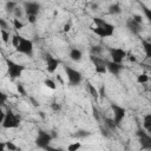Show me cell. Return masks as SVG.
Masks as SVG:
<instances>
[{"label": "cell", "mask_w": 151, "mask_h": 151, "mask_svg": "<svg viewBox=\"0 0 151 151\" xmlns=\"http://www.w3.org/2000/svg\"><path fill=\"white\" fill-rule=\"evenodd\" d=\"M44 85H45L46 87L51 88V90H55V88H57L55 83H54L53 80H51V79H45V80H44Z\"/></svg>", "instance_id": "obj_22"}, {"label": "cell", "mask_w": 151, "mask_h": 151, "mask_svg": "<svg viewBox=\"0 0 151 151\" xmlns=\"http://www.w3.org/2000/svg\"><path fill=\"white\" fill-rule=\"evenodd\" d=\"M93 22L96 24V27H103V28H106V29H114V26L111 25L110 22L105 21L104 19L101 18H93Z\"/></svg>", "instance_id": "obj_14"}, {"label": "cell", "mask_w": 151, "mask_h": 151, "mask_svg": "<svg viewBox=\"0 0 151 151\" xmlns=\"http://www.w3.org/2000/svg\"><path fill=\"white\" fill-rule=\"evenodd\" d=\"M51 109L53 110V111H60V105L58 104V103H55V101H53L52 104H51Z\"/></svg>", "instance_id": "obj_33"}, {"label": "cell", "mask_w": 151, "mask_h": 151, "mask_svg": "<svg viewBox=\"0 0 151 151\" xmlns=\"http://www.w3.org/2000/svg\"><path fill=\"white\" fill-rule=\"evenodd\" d=\"M15 50L19 53H22V54H26L28 57H32V54H33V42L29 39L20 37L19 45H18V47Z\"/></svg>", "instance_id": "obj_5"}, {"label": "cell", "mask_w": 151, "mask_h": 151, "mask_svg": "<svg viewBox=\"0 0 151 151\" xmlns=\"http://www.w3.org/2000/svg\"><path fill=\"white\" fill-rule=\"evenodd\" d=\"M129 60L132 61V63H134L136 61V57L134 55H129Z\"/></svg>", "instance_id": "obj_45"}, {"label": "cell", "mask_w": 151, "mask_h": 151, "mask_svg": "<svg viewBox=\"0 0 151 151\" xmlns=\"http://www.w3.org/2000/svg\"><path fill=\"white\" fill-rule=\"evenodd\" d=\"M44 150H45V151H64V150L60 149V147H53V146H50V145H48L47 147H45Z\"/></svg>", "instance_id": "obj_36"}, {"label": "cell", "mask_w": 151, "mask_h": 151, "mask_svg": "<svg viewBox=\"0 0 151 151\" xmlns=\"http://www.w3.org/2000/svg\"><path fill=\"white\" fill-rule=\"evenodd\" d=\"M19 41H20V35H19V34H13V37H12V45H13L15 48L18 47Z\"/></svg>", "instance_id": "obj_27"}, {"label": "cell", "mask_w": 151, "mask_h": 151, "mask_svg": "<svg viewBox=\"0 0 151 151\" xmlns=\"http://www.w3.org/2000/svg\"><path fill=\"white\" fill-rule=\"evenodd\" d=\"M70 28H71V24H70V22H67V24H65V25H64L63 31H64V32H68V31H70Z\"/></svg>", "instance_id": "obj_40"}, {"label": "cell", "mask_w": 151, "mask_h": 151, "mask_svg": "<svg viewBox=\"0 0 151 151\" xmlns=\"http://www.w3.org/2000/svg\"><path fill=\"white\" fill-rule=\"evenodd\" d=\"M6 65H7V73L8 76L12 78V79H15V78H19L21 77L25 67L11 59H6Z\"/></svg>", "instance_id": "obj_2"}, {"label": "cell", "mask_w": 151, "mask_h": 151, "mask_svg": "<svg viewBox=\"0 0 151 151\" xmlns=\"http://www.w3.org/2000/svg\"><path fill=\"white\" fill-rule=\"evenodd\" d=\"M17 90H18V92H19L21 96H26V91H25V88H24V86H22L21 84H18V85H17Z\"/></svg>", "instance_id": "obj_32"}, {"label": "cell", "mask_w": 151, "mask_h": 151, "mask_svg": "<svg viewBox=\"0 0 151 151\" xmlns=\"http://www.w3.org/2000/svg\"><path fill=\"white\" fill-rule=\"evenodd\" d=\"M143 126L145 129V131L147 133L151 132V113H147L144 116V123H143Z\"/></svg>", "instance_id": "obj_16"}, {"label": "cell", "mask_w": 151, "mask_h": 151, "mask_svg": "<svg viewBox=\"0 0 151 151\" xmlns=\"http://www.w3.org/2000/svg\"><path fill=\"white\" fill-rule=\"evenodd\" d=\"M98 94H99L100 97H105V86H104V85L100 86V90L98 91Z\"/></svg>", "instance_id": "obj_39"}, {"label": "cell", "mask_w": 151, "mask_h": 151, "mask_svg": "<svg viewBox=\"0 0 151 151\" xmlns=\"http://www.w3.org/2000/svg\"><path fill=\"white\" fill-rule=\"evenodd\" d=\"M5 145H6V147H7L9 151H17V150H18L17 145H15L13 142H6Z\"/></svg>", "instance_id": "obj_28"}, {"label": "cell", "mask_w": 151, "mask_h": 151, "mask_svg": "<svg viewBox=\"0 0 151 151\" xmlns=\"http://www.w3.org/2000/svg\"><path fill=\"white\" fill-rule=\"evenodd\" d=\"M86 87H87V90H88V92H90V94L92 96V97H94V98H98L99 97V94H98V90L94 87V85H92L90 81H86Z\"/></svg>", "instance_id": "obj_17"}, {"label": "cell", "mask_w": 151, "mask_h": 151, "mask_svg": "<svg viewBox=\"0 0 151 151\" xmlns=\"http://www.w3.org/2000/svg\"><path fill=\"white\" fill-rule=\"evenodd\" d=\"M100 51H101L100 46H92L91 47V55H97L100 53Z\"/></svg>", "instance_id": "obj_29"}, {"label": "cell", "mask_w": 151, "mask_h": 151, "mask_svg": "<svg viewBox=\"0 0 151 151\" xmlns=\"http://www.w3.org/2000/svg\"><path fill=\"white\" fill-rule=\"evenodd\" d=\"M137 136L139 138V144L144 150H151V136L145 130H138Z\"/></svg>", "instance_id": "obj_7"}, {"label": "cell", "mask_w": 151, "mask_h": 151, "mask_svg": "<svg viewBox=\"0 0 151 151\" xmlns=\"http://www.w3.org/2000/svg\"><path fill=\"white\" fill-rule=\"evenodd\" d=\"M147 80H149V76H147L146 73H142V74H139L138 78H137V81H138L139 84L147 83Z\"/></svg>", "instance_id": "obj_23"}, {"label": "cell", "mask_w": 151, "mask_h": 151, "mask_svg": "<svg viewBox=\"0 0 151 151\" xmlns=\"http://www.w3.org/2000/svg\"><path fill=\"white\" fill-rule=\"evenodd\" d=\"M13 26L15 29H21L24 28V24L19 20V19H13Z\"/></svg>", "instance_id": "obj_26"}, {"label": "cell", "mask_w": 151, "mask_h": 151, "mask_svg": "<svg viewBox=\"0 0 151 151\" xmlns=\"http://www.w3.org/2000/svg\"><path fill=\"white\" fill-rule=\"evenodd\" d=\"M126 28L134 35H138L140 32H142V25L137 24L136 21L132 20V18H129L126 20Z\"/></svg>", "instance_id": "obj_11"}, {"label": "cell", "mask_w": 151, "mask_h": 151, "mask_svg": "<svg viewBox=\"0 0 151 151\" xmlns=\"http://www.w3.org/2000/svg\"><path fill=\"white\" fill-rule=\"evenodd\" d=\"M105 124L111 129V130H114L116 129V124H114V122H113V119H109V118H105Z\"/></svg>", "instance_id": "obj_30"}, {"label": "cell", "mask_w": 151, "mask_h": 151, "mask_svg": "<svg viewBox=\"0 0 151 151\" xmlns=\"http://www.w3.org/2000/svg\"><path fill=\"white\" fill-rule=\"evenodd\" d=\"M6 100H7V94H5L2 91H0V106L4 105L6 103Z\"/></svg>", "instance_id": "obj_31"}, {"label": "cell", "mask_w": 151, "mask_h": 151, "mask_svg": "<svg viewBox=\"0 0 151 151\" xmlns=\"http://www.w3.org/2000/svg\"><path fill=\"white\" fill-rule=\"evenodd\" d=\"M111 109L113 111V122L117 125H119L122 123V120L124 119L125 114H126V110L123 106H119L117 104H111Z\"/></svg>", "instance_id": "obj_6"}, {"label": "cell", "mask_w": 151, "mask_h": 151, "mask_svg": "<svg viewBox=\"0 0 151 151\" xmlns=\"http://www.w3.org/2000/svg\"><path fill=\"white\" fill-rule=\"evenodd\" d=\"M143 8H144V12H145V14H146V18L150 20V19H151V12H150V9H149L147 7H145V6H143Z\"/></svg>", "instance_id": "obj_38"}, {"label": "cell", "mask_w": 151, "mask_h": 151, "mask_svg": "<svg viewBox=\"0 0 151 151\" xmlns=\"http://www.w3.org/2000/svg\"><path fill=\"white\" fill-rule=\"evenodd\" d=\"M7 27H8V24H7L4 19H0V28L6 31V28H7Z\"/></svg>", "instance_id": "obj_37"}, {"label": "cell", "mask_w": 151, "mask_h": 151, "mask_svg": "<svg viewBox=\"0 0 151 151\" xmlns=\"http://www.w3.org/2000/svg\"><path fill=\"white\" fill-rule=\"evenodd\" d=\"M1 124H2V127L5 129H17L20 125V117L17 116L11 109H7Z\"/></svg>", "instance_id": "obj_1"}, {"label": "cell", "mask_w": 151, "mask_h": 151, "mask_svg": "<svg viewBox=\"0 0 151 151\" xmlns=\"http://www.w3.org/2000/svg\"><path fill=\"white\" fill-rule=\"evenodd\" d=\"M87 136H90V132L88 131H86V130H79L78 132H76L74 133V137H80V138H84V137H87Z\"/></svg>", "instance_id": "obj_25"}, {"label": "cell", "mask_w": 151, "mask_h": 151, "mask_svg": "<svg viewBox=\"0 0 151 151\" xmlns=\"http://www.w3.org/2000/svg\"><path fill=\"white\" fill-rule=\"evenodd\" d=\"M143 47H144V51H145L146 58H151V44H150L149 41L143 40Z\"/></svg>", "instance_id": "obj_19"}, {"label": "cell", "mask_w": 151, "mask_h": 151, "mask_svg": "<svg viewBox=\"0 0 151 151\" xmlns=\"http://www.w3.org/2000/svg\"><path fill=\"white\" fill-rule=\"evenodd\" d=\"M52 140V136L47 132V131H44V130H38V133H37V137H35V145L40 149H45L50 145Z\"/></svg>", "instance_id": "obj_4"}, {"label": "cell", "mask_w": 151, "mask_h": 151, "mask_svg": "<svg viewBox=\"0 0 151 151\" xmlns=\"http://www.w3.org/2000/svg\"><path fill=\"white\" fill-rule=\"evenodd\" d=\"M123 68H124V66L122 64H117L113 61H106V70L110 73H112L113 76H118Z\"/></svg>", "instance_id": "obj_12"}, {"label": "cell", "mask_w": 151, "mask_h": 151, "mask_svg": "<svg viewBox=\"0 0 151 151\" xmlns=\"http://www.w3.org/2000/svg\"><path fill=\"white\" fill-rule=\"evenodd\" d=\"M24 9H25V13L27 14V17H29V15L37 17L40 11V5L38 2L26 1V2H24Z\"/></svg>", "instance_id": "obj_9"}, {"label": "cell", "mask_w": 151, "mask_h": 151, "mask_svg": "<svg viewBox=\"0 0 151 151\" xmlns=\"http://www.w3.org/2000/svg\"><path fill=\"white\" fill-rule=\"evenodd\" d=\"M122 12V8L119 6V4H113L109 7V13L112 14V15H116V14H119Z\"/></svg>", "instance_id": "obj_18"}, {"label": "cell", "mask_w": 151, "mask_h": 151, "mask_svg": "<svg viewBox=\"0 0 151 151\" xmlns=\"http://www.w3.org/2000/svg\"><path fill=\"white\" fill-rule=\"evenodd\" d=\"M17 8V2H14V1H8V2H6V9H7V12H14V9Z\"/></svg>", "instance_id": "obj_21"}, {"label": "cell", "mask_w": 151, "mask_h": 151, "mask_svg": "<svg viewBox=\"0 0 151 151\" xmlns=\"http://www.w3.org/2000/svg\"><path fill=\"white\" fill-rule=\"evenodd\" d=\"M17 151H21V150H17Z\"/></svg>", "instance_id": "obj_46"}, {"label": "cell", "mask_w": 151, "mask_h": 151, "mask_svg": "<svg viewBox=\"0 0 151 151\" xmlns=\"http://www.w3.org/2000/svg\"><path fill=\"white\" fill-rule=\"evenodd\" d=\"M132 20L136 21V22L139 24V25H142V22H143V19H142L140 15H133V17H132Z\"/></svg>", "instance_id": "obj_35"}, {"label": "cell", "mask_w": 151, "mask_h": 151, "mask_svg": "<svg viewBox=\"0 0 151 151\" xmlns=\"http://www.w3.org/2000/svg\"><path fill=\"white\" fill-rule=\"evenodd\" d=\"M109 52L112 57V61L117 63V64H122V61L126 57V52L119 47H111V48H109Z\"/></svg>", "instance_id": "obj_8"}, {"label": "cell", "mask_w": 151, "mask_h": 151, "mask_svg": "<svg viewBox=\"0 0 151 151\" xmlns=\"http://www.w3.org/2000/svg\"><path fill=\"white\" fill-rule=\"evenodd\" d=\"M5 147H6V145H5V143H2V142H0V151H5Z\"/></svg>", "instance_id": "obj_44"}, {"label": "cell", "mask_w": 151, "mask_h": 151, "mask_svg": "<svg viewBox=\"0 0 151 151\" xmlns=\"http://www.w3.org/2000/svg\"><path fill=\"white\" fill-rule=\"evenodd\" d=\"M92 31L94 32V34H97L100 38H107V37H112L114 33V29H106L103 27H94L92 28Z\"/></svg>", "instance_id": "obj_13"}, {"label": "cell", "mask_w": 151, "mask_h": 151, "mask_svg": "<svg viewBox=\"0 0 151 151\" xmlns=\"http://www.w3.org/2000/svg\"><path fill=\"white\" fill-rule=\"evenodd\" d=\"M81 57H83V53H81L80 50H78V48H72V50L70 51V59H71V60L78 63V61L81 60Z\"/></svg>", "instance_id": "obj_15"}, {"label": "cell", "mask_w": 151, "mask_h": 151, "mask_svg": "<svg viewBox=\"0 0 151 151\" xmlns=\"http://www.w3.org/2000/svg\"><path fill=\"white\" fill-rule=\"evenodd\" d=\"M28 18V21L31 22V24H34L35 21H37V17H33V15H29V17H27Z\"/></svg>", "instance_id": "obj_41"}, {"label": "cell", "mask_w": 151, "mask_h": 151, "mask_svg": "<svg viewBox=\"0 0 151 151\" xmlns=\"http://www.w3.org/2000/svg\"><path fill=\"white\" fill-rule=\"evenodd\" d=\"M80 147H81V144L79 142H76V143H72V144L68 145L67 151H78Z\"/></svg>", "instance_id": "obj_20"}, {"label": "cell", "mask_w": 151, "mask_h": 151, "mask_svg": "<svg viewBox=\"0 0 151 151\" xmlns=\"http://www.w3.org/2000/svg\"><path fill=\"white\" fill-rule=\"evenodd\" d=\"M93 116L96 117V119H99V116H98V111L96 110V107H93Z\"/></svg>", "instance_id": "obj_43"}, {"label": "cell", "mask_w": 151, "mask_h": 151, "mask_svg": "<svg viewBox=\"0 0 151 151\" xmlns=\"http://www.w3.org/2000/svg\"><path fill=\"white\" fill-rule=\"evenodd\" d=\"M4 117H5V112L2 111V109H1V106H0V123H2Z\"/></svg>", "instance_id": "obj_42"}, {"label": "cell", "mask_w": 151, "mask_h": 151, "mask_svg": "<svg viewBox=\"0 0 151 151\" xmlns=\"http://www.w3.org/2000/svg\"><path fill=\"white\" fill-rule=\"evenodd\" d=\"M45 61H46L47 72H50V73L55 72V70L58 68V66H59V64H60V61H59L57 58H54L53 55H51L50 53H46V54H45Z\"/></svg>", "instance_id": "obj_10"}, {"label": "cell", "mask_w": 151, "mask_h": 151, "mask_svg": "<svg viewBox=\"0 0 151 151\" xmlns=\"http://www.w3.org/2000/svg\"><path fill=\"white\" fill-rule=\"evenodd\" d=\"M64 70H65V72H66V76H67V79H68L70 85L77 86V85H79V84L81 83L83 76H81V73H80L79 71H77L76 68H72V67H70V66H65Z\"/></svg>", "instance_id": "obj_3"}, {"label": "cell", "mask_w": 151, "mask_h": 151, "mask_svg": "<svg viewBox=\"0 0 151 151\" xmlns=\"http://www.w3.org/2000/svg\"><path fill=\"white\" fill-rule=\"evenodd\" d=\"M0 33H1V39H2V41H4L5 44H7L8 40H9V33H8L7 31H5V29H0Z\"/></svg>", "instance_id": "obj_24"}, {"label": "cell", "mask_w": 151, "mask_h": 151, "mask_svg": "<svg viewBox=\"0 0 151 151\" xmlns=\"http://www.w3.org/2000/svg\"><path fill=\"white\" fill-rule=\"evenodd\" d=\"M13 13H14V15H15V19H18V18H20V17L22 15V11H21L20 8H18V7L14 9Z\"/></svg>", "instance_id": "obj_34"}]
</instances>
